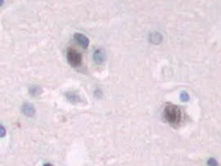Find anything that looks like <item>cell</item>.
Instances as JSON below:
<instances>
[{
  "instance_id": "1",
  "label": "cell",
  "mask_w": 221,
  "mask_h": 166,
  "mask_svg": "<svg viewBox=\"0 0 221 166\" xmlns=\"http://www.w3.org/2000/svg\"><path fill=\"white\" fill-rule=\"evenodd\" d=\"M164 116L166 118V121H168L171 124H177L179 123L181 120V111L179 108H177L176 105L173 104H168L164 110Z\"/></svg>"
},
{
  "instance_id": "2",
  "label": "cell",
  "mask_w": 221,
  "mask_h": 166,
  "mask_svg": "<svg viewBox=\"0 0 221 166\" xmlns=\"http://www.w3.org/2000/svg\"><path fill=\"white\" fill-rule=\"evenodd\" d=\"M67 58L69 63L71 65H73V67H79L82 63V55H81V53H79L76 50H74L72 48L67 49Z\"/></svg>"
},
{
  "instance_id": "3",
  "label": "cell",
  "mask_w": 221,
  "mask_h": 166,
  "mask_svg": "<svg viewBox=\"0 0 221 166\" xmlns=\"http://www.w3.org/2000/svg\"><path fill=\"white\" fill-rule=\"evenodd\" d=\"M74 40H75L81 47H83V48H87V47H89V43H90L89 39H87L84 35H82V33H75V35H74Z\"/></svg>"
},
{
  "instance_id": "4",
  "label": "cell",
  "mask_w": 221,
  "mask_h": 166,
  "mask_svg": "<svg viewBox=\"0 0 221 166\" xmlns=\"http://www.w3.org/2000/svg\"><path fill=\"white\" fill-rule=\"evenodd\" d=\"M22 112L26 115L32 116V115L34 114V109H33V106L30 105V104H24V105H23V108H22Z\"/></svg>"
},
{
  "instance_id": "5",
  "label": "cell",
  "mask_w": 221,
  "mask_h": 166,
  "mask_svg": "<svg viewBox=\"0 0 221 166\" xmlns=\"http://www.w3.org/2000/svg\"><path fill=\"white\" fill-rule=\"evenodd\" d=\"M151 41L154 42V43H159L161 41V35L157 32H154V33H151Z\"/></svg>"
},
{
  "instance_id": "6",
  "label": "cell",
  "mask_w": 221,
  "mask_h": 166,
  "mask_svg": "<svg viewBox=\"0 0 221 166\" xmlns=\"http://www.w3.org/2000/svg\"><path fill=\"white\" fill-rule=\"evenodd\" d=\"M94 60L99 61V62H102L104 60V55H103V52L101 50H96L94 52Z\"/></svg>"
},
{
  "instance_id": "7",
  "label": "cell",
  "mask_w": 221,
  "mask_h": 166,
  "mask_svg": "<svg viewBox=\"0 0 221 166\" xmlns=\"http://www.w3.org/2000/svg\"><path fill=\"white\" fill-rule=\"evenodd\" d=\"M67 99L70 100L72 103H77L80 101L79 96H77L76 94H73V93H67Z\"/></svg>"
},
{
  "instance_id": "8",
  "label": "cell",
  "mask_w": 221,
  "mask_h": 166,
  "mask_svg": "<svg viewBox=\"0 0 221 166\" xmlns=\"http://www.w3.org/2000/svg\"><path fill=\"white\" fill-rule=\"evenodd\" d=\"M208 165L209 166H219L218 162L215 160V158H209L208 160Z\"/></svg>"
},
{
  "instance_id": "9",
  "label": "cell",
  "mask_w": 221,
  "mask_h": 166,
  "mask_svg": "<svg viewBox=\"0 0 221 166\" xmlns=\"http://www.w3.org/2000/svg\"><path fill=\"white\" fill-rule=\"evenodd\" d=\"M180 99H181V101H183V102H185V101H188V100H189V96H188V94H187V93L183 92V93H181Z\"/></svg>"
},
{
  "instance_id": "10",
  "label": "cell",
  "mask_w": 221,
  "mask_h": 166,
  "mask_svg": "<svg viewBox=\"0 0 221 166\" xmlns=\"http://www.w3.org/2000/svg\"><path fill=\"white\" fill-rule=\"evenodd\" d=\"M43 166H52V165H51V164H49V163H48V164H44V165H43Z\"/></svg>"
}]
</instances>
